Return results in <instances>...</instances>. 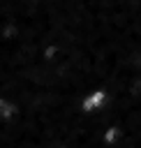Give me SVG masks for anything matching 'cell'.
Returning <instances> with one entry per match:
<instances>
[{
    "instance_id": "7a4b0ae2",
    "label": "cell",
    "mask_w": 141,
    "mask_h": 148,
    "mask_svg": "<svg viewBox=\"0 0 141 148\" xmlns=\"http://www.w3.org/2000/svg\"><path fill=\"white\" fill-rule=\"evenodd\" d=\"M16 113H18V106L12 104V102H7L5 97H0V120H9Z\"/></svg>"
},
{
    "instance_id": "5b68a950",
    "label": "cell",
    "mask_w": 141,
    "mask_h": 148,
    "mask_svg": "<svg viewBox=\"0 0 141 148\" xmlns=\"http://www.w3.org/2000/svg\"><path fill=\"white\" fill-rule=\"evenodd\" d=\"M58 148H65V146H58Z\"/></svg>"
},
{
    "instance_id": "277c9868",
    "label": "cell",
    "mask_w": 141,
    "mask_h": 148,
    "mask_svg": "<svg viewBox=\"0 0 141 148\" xmlns=\"http://www.w3.org/2000/svg\"><path fill=\"white\" fill-rule=\"evenodd\" d=\"M139 88H141V79H139Z\"/></svg>"
},
{
    "instance_id": "6da1fadb",
    "label": "cell",
    "mask_w": 141,
    "mask_h": 148,
    "mask_svg": "<svg viewBox=\"0 0 141 148\" xmlns=\"http://www.w3.org/2000/svg\"><path fill=\"white\" fill-rule=\"evenodd\" d=\"M106 97H109V92H106L104 88H97V90L88 92V95L81 99V111H83L86 116H90V113L99 111V109L106 104Z\"/></svg>"
},
{
    "instance_id": "3957f363",
    "label": "cell",
    "mask_w": 141,
    "mask_h": 148,
    "mask_svg": "<svg viewBox=\"0 0 141 148\" xmlns=\"http://www.w3.org/2000/svg\"><path fill=\"white\" fill-rule=\"evenodd\" d=\"M118 136H120V127H118V125H111V127L104 130V143H106V146H113V143L118 141Z\"/></svg>"
}]
</instances>
